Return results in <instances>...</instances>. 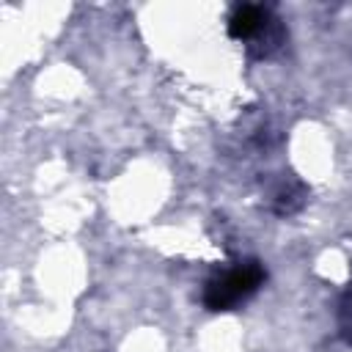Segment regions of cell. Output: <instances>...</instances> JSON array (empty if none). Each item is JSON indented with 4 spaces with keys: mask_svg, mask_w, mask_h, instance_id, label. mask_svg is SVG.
Listing matches in <instances>:
<instances>
[{
    "mask_svg": "<svg viewBox=\"0 0 352 352\" xmlns=\"http://www.w3.org/2000/svg\"><path fill=\"white\" fill-rule=\"evenodd\" d=\"M264 280V270L258 261H245L228 272H223L220 278L209 280L206 283V292H204V302L206 308L212 311H228L234 308L239 300L250 297L258 283Z\"/></svg>",
    "mask_w": 352,
    "mask_h": 352,
    "instance_id": "1",
    "label": "cell"
},
{
    "mask_svg": "<svg viewBox=\"0 0 352 352\" xmlns=\"http://www.w3.org/2000/svg\"><path fill=\"white\" fill-rule=\"evenodd\" d=\"M261 22H264L261 8H256V6H239L231 14V19H228V33L234 38H248V36H253L261 28Z\"/></svg>",
    "mask_w": 352,
    "mask_h": 352,
    "instance_id": "2",
    "label": "cell"
}]
</instances>
